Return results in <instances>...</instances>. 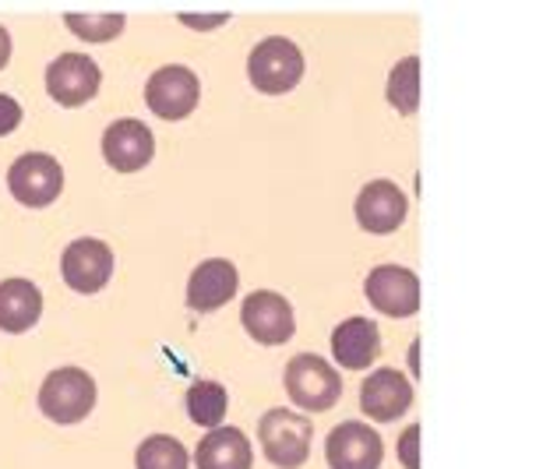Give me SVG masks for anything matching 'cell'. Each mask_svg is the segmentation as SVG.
<instances>
[{
  "mask_svg": "<svg viewBox=\"0 0 557 469\" xmlns=\"http://www.w3.org/2000/svg\"><path fill=\"white\" fill-rule=\"evenodd\" d=\"M64 25L85 42H110L124 33V18L121 14H102V18H85V14H67Z\"/></svg>",
  "mask_w": 557,
  "mask_h": 469,
  "instance_id": "22",
  "label": "cell"
},
{
  "mask_svg": "<svg viewBox=\"0 0 557 469\" xmlns=\"http://www.w3.org/2000/svg\"><path fill=\"white\" fill-rule=\"evenodd\" d=\"M96 406V381L82 368H61L47 374L39 388V409L53 423H78Z\"/></svg>",
  "mask_w": 557,
  "mask_h": 469,
  "instance_id": "4",
  "label": "cell"
},
{
  "mask_svg": "<svg viewBox=\"0 0 557 469\" xmlns=\"http://www.w3.org/2000/svg\"><path fill=\"white\" fill-rule=\"evenodd\" d=\"M8 187L28 209H47L64 190V170L47 152H25L8 170Z\"/></svg>",
  "mask_w": 557,
  "mask_h": 469,
  "instance_id": "5",
  "label": "cell"
},
{
  "mask_svg": "<svg viewBox=\"0 0 557 469\" xmlns=\"http://www.w3.org/2000/svg\"><path fill=\"white\" fill-rule=\"evenodd\" d=\"M198 96H201V82L184 64L159 67L149 78V85H145V102L163 121H184V116H190L198 107Z\"/></svg>",
  "mask_w": 557,
  "mask_h": 469,
  "instance_id": "6",
  "label": "cell"
},
{
  "mask_svg": "<svg viewBox=\"0 0 557 469\" xmlns=\"http://www.w3.org/2000/svg\"><path fill=\"white\" fill-rule=\"evenodd\" d=\"M138 469H187V448L170 434H152L138 448Z\"/></svg>",
  "mask_w": 557,
  "mask_h": 469,
  "instance_id": "21",
  "label": "cell"
},
{
  "mask_svg": "<svg viewBox=\"0 0 557 469\" xmlns=\"http://www.w3.org/2000/svg\"><path fill=\"white\" fill-rule=\"evenodd\" d=\"M385 96L399 113H417V107H420V57H406V61L392 67Z\"/></svg>",
  "mask_w": 557,
  "mask_h": 469,
  "instance_id": "20",
  "label": "cell"
},
{
  "mask_svg": "<svg viewBox=\"0 0 557 469\" xmlns=\"http://www.w3.org/2000/svg\"><path fill=\"white\" fill-rule=\"evenodd\" d=\"M247 75H251V85L258 92L283 96L289 89H297L300 78H304V53H300V47L293 39L269 36L251 50Z\"/></svg>",
  "mask_w": 557,
  "mask_h": 469,
  "instance_id": "2",
  "label": "cell"
},
{
  "mask_svg": "<svg viewBox=\"0 0 557 469\" xmlns=\"http://www.w3.org/2000/svg\"><path fill=\"white\" fill-rule=\"evenodd\" d=\"M381 354V332L368 318H346L343 325L332 332V357L343 363L346 371L371 368Z\"/></svg>",
  "mask_w": 557,
  "mask_h": 469,
  "instance_id": "16",
  "label": "cell"
},
{
  "mask_svg": "<svg viewBox=\"0 0 557 469\" xmlns=\"http://www.w3.org/2000/svg\"><path fill=\"white\" fill-rule=\"evenodd\" d=\"M240 321L247 335L258 340L261 346H283L293 340V332H297L289 300L278 297L272 289H255L240 307Z\"/></svg>",
  "mask_w": 557,
  "mask_h": 469,
  "instance_id": "7",
  "label": "cell"
},
{
  "mask_svg": "<svg viewBox=\"0 0 557 469\" xmlns=\"http://www.w3.org/2000/svg\"><path fill=\"white\" fill-rule=\"evenodd\" d=\"M368 300L388 318H409L420 311V280L403 266H381L363 283Z\"/></svg>",
  "mask_w": 557,
  "mask_h": 469,
  "instance_id": "11",
  "label": "cell"
},
{
  "mask_svg": "<svg viewBox=\"0 0 557 469\" xmlns=\"http://www.w3.org/2000/svg\"><path fill=\"white\" fill-rule=\"evenodd\" d=\"M286 392L293 406L307 409V414H325L343 399V378L329 360L300 354L286 363Z\"/></svg>",
  "mask_w": 557,
  "mask_h": 469,
  "instance_id": "3",
  "label": "cell"
},
{
  "mask_svg": "<svg viewBox=\"0 0 557 469\" xmlns=\"http://www.w3.org/2000/svg\"><path fill=\"white\" fill-rule=\"evenodd\" d=\"M187 414L198 428H219L226 417V406H230V392L219 385V381H198V385L187 388Z\"/></svg>",
  "mask_w": 557,
  "mask_h": 469,
  "instance_id": "19",
  "label": "cell"
},
{
  "mask_svg": "<svg viewBox=\"0 0 557 469\" xmlns=\"http://www.w3.org/2000/svg\"><path fill=\"white\" fill-rule=\"evenodd\" d=\"M99 64L89 53H61L47 67V92L61 107H85L99 92Z\"/></svg>",
  "mask_w": 557,
  "mask_h": 469,
  "instance_id": "8",
  "label": "cell"
},
{
  "mask_svg": "<svg viewBox=\"0 0 557 469\" xmlns=\"http://www.w3.org/2000/svg\"><path fill=\"white\" fill-rule=\"evenodd\" d=\"M406 209L409 201L392 181H371L357 195V223L368 233H377V237L399 230L406 223Z\"/></svg>",
  "mask_w": 557,
  "mask_h": 469,
  "instance_id": "15",
  "label": "cell"
},
{
  "mask_svg": "<svg viewBox=\"0 0 557 469\" xmlns=\"http://www.w3.org/2000/svg\"><path fill=\"white\" fill-rule=\"evenodd\" d=\"M198 469H251L255 452L240 428H212L198 442Z\"/></svg>",
  "mask_w": 557,
  "mask_h": 469,
  "instance_id": "17",
  "label": "cell"
},
{
  "mask_svg": "<svg viewBox=\"0 0 557 469\" xmlns=\"http://www.w3.org/2000/svg\"><path fill=\"white\" fill-rule=\"evenodd\" d=\"M8 61H11V36H8V28L0 25V71L8 67Z\"/></svg>",
  "mask_w": 557,
  "mask_h": 469,
  "instance_id": "25",
  "label": "cell"
},
{
  "mask_svg": "<svg viewBox=\"0 0 557 469\" xmlns=\"http://www.w3.org/2000/svg\"><path fill=\"white\" fill-rule=\"evenodd\" d=\"M399 462L406 469H420V423H409L399 442Z\"/></svg>",
  "mask_w": 557,
  "mask_h": 469,
  "instance_id": "23",
  "label": "cell"
},
{
  "mask_svg": "<svg viewBox=\"0 0 557 469\" xmlns=\"http://www.w3.org/2000/svg\"><path fill=\"white\" fill-rule=\"evenodd\" d=\"M325 459L332 469H377L381 459H385V445H381V434L371 431L368 423L346 420L329 434Z\"/></svg>",
  "mask_w": 557,
  "mask_h": 469,
  "instance_id": "9",
  "label": "cell"
},
{
  "mask_svg": "<svg viewBox=\"0 0 557 469\" xmlns=\"http://www.w3.org/2000/svg\"><path fill=\"white\" fill-rule=\"evenodd\" d=\"M261 452L278 469H300L311 459L314 423L304 414H289V409H269L258 423Z\"/></svg>",
  "mask_w": 557,
  "mask_h": 469,
  "instance_id": "1",
  "label": "cell"
},
{
  "mask_svg": "<svg viewBox=\"0 0 557 469\" xmlns=\"http://www.w3.org/2000/svg\"><path fill=\"white\" fill-rule=\"evenodd\" d=\"M360 406L371 420L388 423L413 406V385H409V378L399 374L395 368H377L360 385Z\"/></svg>",
  "mask_w": 557,
  "mask_h": 469,
  "instance_id": "14",
  "label": "cell"
},
{
  "mask_svg": "<svg viewBox=\"0 0 557 469\" xmlns=\"http://www.w3.org/2000/svg\"><path fill=\"white\" fill-rule=\"evenodd\" d=\"M18 124H22V107L11 96L0 92V138H8Z\"/></svg>",
  "mask_w": 557,
  "mask_h": 469,
  "instance_id": "24",
  "label": "cell"
},
{
  "mask_svg": "<svg viewBox=\"0 0 557 469\" xmlns=\"http://www.w3.org/2000/svg\"><path fill=\"white\" fill-rule=\"evenodd\" d=\"M61 275L75 293H99L113 275V251L102 240L82 237L67 244L61 258Z\"/></svg>",
  "mask_w": 557,
  "mask_h": 469,
  "instance_id": "12",
  "label": "cell"
},
{
  "mask_svg": "<svg viewBox=\"0 0 557 469\" xmlns=\"http://www.w3.org/2000/svg\"><path fill=\"white\" fill-rule=\"evenodd\" d=\"M237 286H240V275L233 269V261H226V258L201 261V266L190 272V283H187L190 311H198V314L219 311V307L237 297Z\"/></svg>",
  "mask_w": 557,
  "mask_h": 469,
  "instance_id": "13",
  "label": "cell"
},
{
  "mask_svg": "<svg viewBox=\"0 0 557 469\" xmlns=\"http://www.w3.org/2000/svg\"><path fill=\"white\" fill-rule=\"evenodd\" d=\"M42 314V293L28 280L0 283V332H28Z\"/></svg>",
  "mask_w": 557,
  "mask_h": 469,
  "instance_id": "18",
  "label": "cell"
},
{
  "mask_svg": "<svg viewBox=\"0 0 557 469\" xmlns=\"http://www.w3.org/2000/svg\"><path fill=\"white\" fill-rule=\"evenodd\" d=\"M156 156V138L152 131L145 127L135 116H124V121H113L102 135V159L116 170V173H138L152 163Z\"/></svg>",
  "mask_w": 557,
  "mask_h": 469,
  "instance_id": "10",
  "label": "cell"
}]
</instances>
